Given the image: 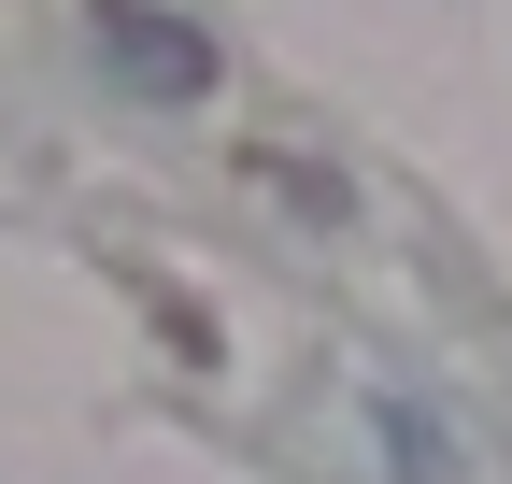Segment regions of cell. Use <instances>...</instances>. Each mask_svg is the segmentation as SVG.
<instances>
[{"label":"cell","mask_w":512,"mask_h":484,"mask_svg":"<svg viewBox=\"0 0 512 484\" xmlns=\"http://www.w3.org/2000/svg\"><path fill=\"white\" fill-rule=\"evenodd\" d=\"M114 57H128V72H143V86H200V43H185V29H157V15H128V0H114Z\"/></svg>","instance_id":"obj_1"}]
</instances>
